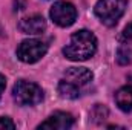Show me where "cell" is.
<instances>
[{
  "instance_id": "cell-7",
  "label": "cell",
  "mask_w": 132,
  "mask_h": 130,
  "mask_svg": "<svg viewBox=\"0 0 132 130\" xmlns=\"http://www.w3.org/2000/svg\"><path fill=\"white\" fill-rule=\"evenodd\" d=\"M74 124V116L66 112H55L51 115L45 123L38 126V129H54V130H65L72 127Z\"/></svg>"
},
{
  "instance_id": "cell-8",
  "label": "cell",
  "mask_w": 132,
  "mask_h": 130,
  "mask_svg": "<svg viewBox=\"0 0 132 130\" xmlns=\"http://www.w3.org/2000/svg\"><path fill=\"white\" fill-rule=\"evenodd\" d=\"M19 29L28 35H37L46 29V22L42 15H29V17H25L20 20Z\"/></svg>"
},
{
  "instance_id": "cell-14",
  "label": "cell",
  "mask_w": 132,
  "mask_h": 130,
  "mask_svg": "<svg viewBox=\"0 0 132 130\" xmlns=\"http://www.w3.org/2000/svg\"><path fill=\"white\" fill-rule=\"evenodd\" d=\"M0 129H2V130H5V129L14 130V129H15V124L12 123V119H11V118L3 116V118H0Z\"/></svg>"
},
{
  "instance_id": "cell-9",
  "label": "cell",
  "mask_w": 132,
  "mask_h": 130,
  "mask_svg": "<svg viewBox=\"0 0 132 130\" xmlns=\"http://www.w3.org/2000/svg\"><path fill=\"white\" fill-rule=\"evenodd\" d=\"M115 103L123 112L132 110V86H126L117 90L115 94Z\"/></svg>"
},
{
  "instance_id": "cell-1",
  "label": "cell",
  "mask_w": 132,
  "mask_h": 130,
  "mask_svg": "<svg viewBox=\"0 0 132 130\" xmlns=\"http://www.w3.org/2000/svg\"><path fill=\"white\" fill-rule=\"evenodd\" d=\"M97 51V38L91 31L81 29L72 34L69 44H66L63 54L72 61H85L91 58Z\"/></svg>"
},
{
  "instance_id": "cell-11",
  "label": "cell",
  "mask_w": 132,
  "mask_h": 130,
  "mask_svg": "<svg viewBox=\"0 0 132 130\" xmlns=\"http://www.w3.org/2000/svg\"><path fill=\"white\" fill-rule=\"evenodd\" d=\"M108 115H109V110H108L104 106H101V104H95V107H94L92 112H91V118H92V121H94L95 124L103 123V121L108 118Z\"/></svg>"
},
{
  "instance_id": "cell-12",
  "label": "cell",
  "mask_w": 132,
  "mask_h": 130,
  "mask_svg": "<svg viewBox=\"0 0 132 130\" xmlns=\"http://www.w3.org/2000/svg\"><path fill=\"white\" fill-rule=\"evenodd\" d=\"M117 63L121 66H128L132 63V51L129 48H120L117 51Z\"/></svg>"
},
{
  "instance_id": "cell-5",
  "label": "cell",
  "mask_w": 132,
  "mask_h": 130,
  "mask_svg": "<svg viewBox=\"0 0 132 130\" xmlns=\"http://www.w3.org/2000/svg\"><path fill=\"white\" fill-rule=\"evenodd\" d=\"M49 15H51V18H52V22L55 25H59L62 28H66V26H71L75 22L77 9L69 2H57L51 8Z\"/></svg>"
},
{
  "instance_id": "cell-6",
  "label": "cell",
  "mask_w": 132,
  "mask_h": 130,
  "mask_svg": "<svg viewBox=\"0 0 132 130\" xmlns=\"http://www.w3.org/2000/svg\"><path fill=\"white\" fill-rule=\"evenodd\" d=\"M92 78H94L92 72L86 67H69L65 72V77H63V80H66L68 83H71L72 86H75L78 89L89 84L92 81Z\"/></svg>"
},
{
  "instance_id": "cell-15",
  "label": "cell",
  "mask_w": 132,
  "mask_h": 130,
  "mask_svg": "<svg viewBox=\"0 0 132 130\" xmlns=\"http://www.w3.org/2000/svg\"><path fill=\"white\" fill-rule=\"evenodd\" d=\"M5 86H6V80H5V77L0 73V97H2V94H3V90H5Z\"/></svg>"
},
{
  "instance_id": "cell-2",
  "label": "cell",
  "mask_w": 132,
  "mask_h": 130,
  "mask_svg": "<svg viewBox=\"0 0 132 130\" xmlns=\"http://www.w3.org/2000/svg\"><path fill=\"white\" fill-rule=\"evenodd\" d=\"M126 0H98L94 12L106 26H114L126 11Z\"/></svg>"
},
{
  "instance_id": "cell-13",
  "label": "cell",
  "mask_w": 132,
  "mask_h": 130,
  "mask_svg": "<svg viewBox=\"0 0 132 130\" xmlns=\"http://www.w3.org/2000/svg\"><path fill=\"white\" fill-rule=\"evenodd\" d=\"M120 41L125 44H132V23H129L120 35Z\"/></svg>"
},
{
  "instance_id": "cell-4",
  "label": "cell",
  "mask_w": 132,
  "mask_h": 130,
  "mask_svg": "<svg viewBox=\"0 0 132 130\" xmlns=\"http://www.w3.org/2000/svg\"><path fill=\"white\" fill-rule=\"evenodd\" d=\"M48 51V44L43 43L42 40H35L29 38L25 40L19 44L17 48V58L23 63H35L38 61L42 57H45Z\"/></svg>"
},
{
  "instance_id": "cell-10",
  "label": "cell",
  "mask_w": 132,
  "mask_h": 130,
  "mask_svg": "<svg viewBox=\"0 0 132 130\" xmlns=\"http://www.w3.org/2000/svg\"><path fill=\"white\" fill-rule=\"evenodd\" d=\"M59 94L63 98H68V99H75V98L80 97V89L72 86L71 83H68L66 80H62L59 83Z\"/></svg>"
},
{
  "instance_id": "cell-3",
  "label": "cell",
  "mask_w": 132,
  "mask_h": 130,
  "mask_svg": "<svg viewBox=\"0 0 132 130\" xmlns=\"http://www.w3.org/2000/svg\"><path fill=\"white\" fill-rule=\"evenodd\" d=\"M12 97L20 106H35V104L42 103L43 90L35 83L20 80L15 83V86L12 89Z\"/></svg>"
}]
</instances>
